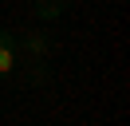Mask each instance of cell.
Listing matches in <instances>:
<instances>
[{
  "instance_id": "cell-1",
  "label": "cell",
  "mask_w": 130,
  "mask_h": 126,
  "mask_svg": "<svg viewBox=\"0 0 130 126\" xmlns=\"http://www.w3.org/2000/svg\"><path fill=\"white\" fill-rule=\"evenodd\" d=\"M20 36V71L32 87H51V36L43 28H24Z\"/></svg>"
},
{
  "instance_id": "cell-2",
  "label": "cell",
  "mask_w": 130,
  "mask_h": 126,
  "mask_svg": "<svg viewBox=\"0 0 130 126\" xmlns=\"http://www.w3.org/2000/svg\"><path fill=\"white\" fill-rule=\"evenodd\" d=\"M20 71V36L12 28H0V83Z\"/></svg>"
},
{
  "instance_id": "cell-3",
  "label": "cell",
  "mask_w": 130,
  "mask_h": 126,
  "mask_svg": "<svg viewBox=\"0 0 130 126\" xmlns=\"http://www.w3.org/2000/svg\"><path fill=\"white\" fill-rule=\"evenodd\" d=\"M63 4H67V0H40V4H36V16H40L43 24H51L59 12H63Z\"/></svg>"
}]
</instances>
